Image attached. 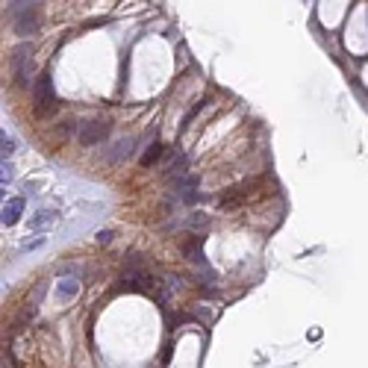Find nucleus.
Here are the masks:
<instances>
[{
	"label": "nucleus",
	"instance_id": "1",
	"mask_svg": "<svg viewBox=\"0 0 368 368\" xmlns=\"http://www.w3.org/2000/svg\"><path fill=\"white\" fill-rule=\"evenodd\" d=\"M12 30L18 35H30L38 30V9L30 6V9H18L12 12Z\"/></svg>",
	"mask_w": 368,
	"mask_h": 368
},
{
	"label": "nucleus",
	"instance_id": "2",
	"mask_svg": "<svg viewBox=\"0 0 368 368\" xmlns=\"http://www.w3.org/2000/svg\"><path fill=\"white\" fill-rule=\"evenodd\" d=\"M106 130H109V121L106 118H92V121H86V124H80V144H95V141H101L106 138Z\"/></svg>",
	"mask_w": 368,
	"mask_h": 368
},
{
	"label": "nucleus",
	"instance_id": "3",
	"mask_svg": "<svg viewBox=\"0 0 368 368\" xmlns=\"http://www.w3.org/2000/svg\"><path fill=\"white\" fill-rule=\"evenodd\" d=\"M33 98H35V106H38L41 112L53 103V86H50V74H47V71L38 77V83L33 86Z\"/></svg>",
	"mask_w": 368,
	"mask_h": 368
},
{
	"label": "nucleus",
	"instance_id": "4",
	"mask_svg": "<svg viewBox=\"0 0 368 368\" xmlns=\"http://www.w3.org/2000/svg\"><path fill=\"white\" fill-rule=\"evenodd\" d=\"M27 59H30V44L15 47V53H12V77L18 80V86H27V83H30V80L24 77V65H27Z\"/></svg>",
	"mask_w": 368,
	"mask_h": 368
},
{
	"label": "nucleus",
	"instance_id": "5",
	"mask_svg": "<svg viewBox=\"0 0 368 368\" xmlns=\"http://www.w3.org/2000/svg\"><path fill=\"white\" fill-rule=\"evenodd\" d=\"M24 198H12L9 203H3V215H0V221H3V227H15L18 224V218L24 215Z\"/></svg>",
	"mask_w": 368,
	"mask_h": 368
},
{
	"label": "nucleus",
	"instance_id": "6",
	"mask_svg": "<svg viewBox=\"0 0 368 368\" xmlns=\"http://www.w3.org/2000/svg\"><path fill=\"white\" fill-rule=\"evenodd\" d=\"M53 221H56V209L41 206V209H35L33 218H30V230H33V233H41V230L53 227Z\"/></svg>",
	"mask_w": 368,
	"mask_h": 368
},
{
	"label": "nucleus",
	"instance_id": "7",
	"mask_svg": "<svg viewBox=\"0 0 368 368\" xmlns=\"http://www.w3.org/2000/svg\"><path fill=\"white\" fill-rule=\"evenodd\" d=\"M183 253H186L189 259H195L198 265H203V253H201V239H195V236H192V239H186V242H183Z\"/></svg>",
	"mask_w": 368,
	"mask_h": 368
},
{
	"label": "nucleus",
	"instance_id": "8",
	"mask_svg": "<svg viewBox=\"0 0 368 368\" xmlns=\"http://www.w3.org/2000/svg\"><path fill=\"white\" fill-rule=\"evenodd\" d=\"M133 138H121V141H115V147H109V159H121V156H127L130 150H133Z\"/></svg>",
	"mask_w": 368,
	"mask_h": 368
},
{
	"label": "nucleus",
	"instance_id": "9",
	"mask_svg": "<svg viewBox=\"0 0 368 368\" xmlns=\"http://www.w3.org/2000/svg\"><path fill=\"white\" fill-rule=\"evenodd\" d=\"M56 289H59V295H62V298H74V295L80 292V280H68V277H62Z\"/></svg>",
	"mask_w": 368,
	"mask_h": 368
},
{
	"label": "nucleus",
	"instance_id": "10",
	"mask_svg": "<svg viewBox=\"0 0 368 368\" xmlns=\"http://www.w3.org/2000/svg\"><path fill=\"white\" fill-rule=\"evenodd\" d=\"M12 153H15V138H12V133L3 130V135H0V156L3 159H12Z\"/></svg>",
	"mask_w": 368,
	"mask_h": 368
},
{
	"label": "nucleus",
	"instance_id": "11",
	"mask_svg": "<svg viewBox=\"0 0 368 368\" xmlns=\"http://www.w3.org/2000/svg\"><path fill=\"white\" fill-rule=\"evenodd\" d=\"M159 153H162V144H159V141H153V144H150V150H144L141 165H153V162H159Z\"/></svg>",
	"mask_w": 368,
	"mask_h": 368
},
{
	"label": "nucleus",
	"instance_id": "12",
	"mask_svg": "<svg viewBox=\"0 0 368 368\" xmlns=\"http://www.w3.org/2000/svg\"><path fill=\"white\" fill-rule=\"evenodd\" d=\"M0 183H3V186H9V183H12V162H9V159H3V168H0Z\"/></svg>",
	"mask_w": 368,
	"mask_h": 368
},
{
	"label": "nucleus",
	"instance_id": "13",
	"mask_svg": "<svg viewBox=\"0 0 368 368\" xmlns=\"http://www.w3.org/2000/svg\"><path fill=\"white\" fill-rule=\"evenodd\" d=\"M30 6H38V0H12V3H9V12H18V9H30Z\"/></svg>",
	"mask_w": 368,
	"mask_h": 368
}]
</instances>
